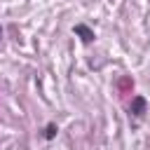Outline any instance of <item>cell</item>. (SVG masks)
<instances>
[{"instance_id":"cell-1","label":"cell","mask_w":150,"mask_h":150,"mask_svg":"<svg viewBox=\"0 0 150 150\" xmlns=\"http://www.w3.org/2000/svg\"><path fill=\"white\" fill-rule=\"evenodd\" d=\"M145 112H148V101H145V96H134L131 103H129V115L136 117V120H143Z\"/></svg>"},{"instance_id":"cell-3","label":"cell","mask_w":150,"mask_h":150,"mask_svg":"<svg viewBox=\"0 0 150 150\" xmlns=\"http://www.w3.org/2000/svg\"><path fill=\"white\" fill-rule=\"evenodd\" d=\"M56 134H59V127H56L54 122H49V124L45 127V138L52 141V138H56Z\"/></svg>"},{"instance_id":"cell-2","label":"cell","mask_w":150,"mask_h":150,"mask_svg":"<svg viewBox=\"0 0 150 150\" xmlns=\"http://www.w3.org/2000/svg\"><path fill=\"white\" fill-rule=\"evenodd\" d=\"M73 33H75V35H80V40H82L84 45H91V42H94V38H96V35H94V30H91L87 23H75V26H73Z\"/></svg>"},{"instance_id":"cell-4","label":"cell","mask_w":150,"mask_h":150,"mask_svg":"<svg viewBox=\"0 0 150 150\" xmlns=\"http://www.w3.org/2000/svg\"><path fill=\"white\" fill-rule=\"evenodd\" d=\"M0 40H2V28H0Z\"/></svg>"}]
</instances>
